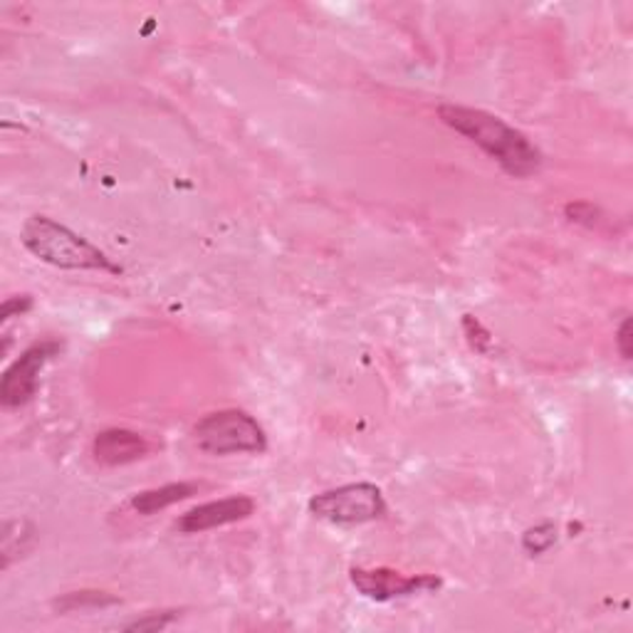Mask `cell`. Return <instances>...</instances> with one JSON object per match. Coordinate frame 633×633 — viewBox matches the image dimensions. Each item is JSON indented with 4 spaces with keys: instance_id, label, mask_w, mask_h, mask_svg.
I'll return each instance as SVG.
<instances>
[{
    "instance_id": "obj_7",
    "label": "cell",
    "mask_w": 633,
    "mask_h": 633,
    "mask_svg": "<svg viewBox=\"0 0 633 633\" xmlns=\"http://www.w3.org/2000/svg\"><path fill=\"white\" fill-rule=\"evenodd\" d=\"M252 512H256V502L246 498V495H233V498L199 505V508L183 512L177 522V528L183 534H196V532L223 528V524L240 522L250 518Z\"/></svg>"
},
{
    "instance_id": "obj_1",
    "label": "cell",
    "mask_w": 633,
    "mask_h": 633,
    "mask_svg": "<svg viewBox=\"0 0 633 633\" xmlns=\"http://www.w3.org/2000/svg\"><path fill=\"white\" fill-rule=\"evenodd\" d=\"M438 116L453 132L463 134L465 139L481 146L512 179H528L540 171L542 154L538 146L522 132L515 129V126L500 120V116L461 104H441L438 106Z\"/></svg>"
},
{
    "instance_id": "obj_2",
    "label": "cell",
    "mask_w": 633,
    "mask_h": 633,
    "mask_svg": "<svg viewBox=\"0 0 633 633\" xmlns=\"http://www.w3.org/2000/svg\"><path fill=\"white\" fill-rule=\"evenodd\" d=\"M21 240L27 252H33L37 260L47 262V265L63 270H102L112 272V275L122 272V268H116L90 240H84L75 230L47 216L27 218Z\"/></svg>"
},
{
    "instance_id": "obj_12",
    "label": "cell",
    "mask_w": 633,
    "mask_h": 633,
    "mask_svg": "<svg viewBox=\"0 0 633 633\" xmlns=\"http://www.w3.org/2000/svg\"><path fill=\"white\" fill-rule=\"evenodd\" d=\"M463 329H465V337H467V344H471L478 354H488L490 347H493V337L488 329H485L478 319L473 315H465L463 317Z\"/></svg>"
},
{
    "instance_id": "obj_4",
    "label": "cell",
    "mask_w": 633,
    "mask_h": 633,
    "mask_svg": "<svg viewBox=\"0 0 633 633\" xmlns=\"http://www.w3.org/2000/svg\"><path fill=\"white\" fill-rule=\"evenodd\" d=\"M309 512L339 528H354V524L382 520L386 515V500L384 493L372 483H349L315 495L309 500Z\"/></svg>"
},
{
    "instance_id": "obj_8",
    "label": "cell",
    "mask_w": 633,
    "mask_h": 633,
    "mask_svg": "<svg viewBox=\"0 0 633 633\" xmlns=\"http://www.w3.org/2000/svg\"><path fill=\"white\" fill-rule=\"evenodd\" d=\"M146 453H149V443L139 433L129 431V428H106V431L94 438L92 445L94 461L106 467L134 463Z\"/></svg>"
},
{
    "instance_id": "obj_6",
    "label": "cell",
    "mask_w": 633,
    "mask_h": 633,
    "mask_svg": "<svg viewBox=\"0 0 633 633\" xmlns=\"http://www.w3.org/2000/svg\"><path fill=\"white\" fill-rule=\"evenodd\" d=\"M349 574H352L354 587L362 591L366 599H374V601H394V599L414 597V594L441 589V579L433 577V574L404 577V574L386 569V567H378V569L354 567Z\"/></svg>"
},
{
    "instance_id": "obj_13",
    "label": "cell",
    "mask_w": 633,
    "mask_h": 633,
    "mask_svg": "<svg viewBox=\"0 0 633 633\" xmlns=\"http://www.w3.org/2000/svg\"><path fill=\"white\" fill-rule=\"evenodd\" d=\"M179 613L177 611H163V613H149V617H144V619H136L132 621L129 626H126V631H161V629H167L169 623L177 619Z\"/></svg>"
},
{
    "instance_id": "obj_5",
    "label": "cell",
    "mask_w": 633,
    "mask_h": 633,
    "mask_svg": "<svg viewBox=\"0 0 633 633\" xmlns=\"http://www.w3.org/2000/svg\"><path fill=\"white\" fill-rule=\"evenodd\" d=\"M63 352V344L57 339H45L15 359V362L5 369L3 378H0V404L5 408L25 406L37 392V378L45 364L53 357Z\"/></svg>"
},
{
    "instance_id": "obj_15",
    "label": "cell",
    "mask_w": 633,
    "mask_h": 633,
    "mask_svg": "<svg viewBox=\"0 0 633 633\" xmlns=\"http://www.w3.org/2000/svg\"><path fill=\"white\" fill-rule=\"evenodd\" d=\"M567 216H569V221H574V223H584V226H594V223H597L599 218V211L594 208V206H589V203H569L567 206Z\"/></svg>"
},
{
    "instance_id": "obj_11",
    "label": "cell",
    "mask_w": 633,
    "mask_h": 633,
    "mask_svg": "<svg viewBox=\"0 0 633 633\" xmlns=\"http://www.w3.org/2000/svg\"><path fill=\"white\" fill-rule=\"evenodd\" d=\"M120 599L110 597L104 591H72L65 594L63 599L55 601V607L60 611H77V609H87V607H110V603H116Z\"/></svg>"
},
{
    "instance_id": "obj_9",
    "label": "cell",
    "mask_w": 633,
    "mask_h": 633,
    "mask_svg": "<svg viewBox=\"0 0 633 633\" xmlns=\"http://www.w3.org/2000/svg\"><path fill=\"white\" fill-rule=\"evenodd\" d=\"M199 490H201L199 483H171L163 485V488L136 493L132 498V508L139 515H154L159 510L171 508V505H177L181 500H189L191 495H196Z\"/></svg>"
},
{
    "instance_id": "obj_16",
    "label": "cell",
    "mask_w": 633,
    "mask_h": 633,
    "mask_svg": "<svg viewBox=\"0 0 633 633\" xmlns=\"http://www.w3.org/2000/svg\"><path fill=\"white\" fill-rule=\"evenodd\" d=\"M617 347H619V354L623 359H631L633 354V337H631V319L626 317L621 323L619 327V332H617Z\"/></svg>"
},
{
    "instance_id": "obj_10",
    "label": "cell",
    "mask_w": 633,
    "mask_h": 633,
    "mask_svg": "<svg viewBox=\"0 0 633 633\" xmlns=\"http://www.w3.org/2000/svg\"><path fill=\"white\" fill-rule=\"evenodd\" d=\"M554 542H557V528H554L552 522H540L524 532L522 547L530 557H538V554H544L550 547H554Z\"/></svg>"
},
{
    "instance_id": "obj_3",
    "label": "cell",
    "mask_w": 633,
    "mask_h": 633,
    "mask_svg": "<svg viewBox=\"0 0 633 633\" xmlns=\"http://www.w3.org/2000/svg\"><path fill=\"white\" fill-rule=\"evenodd\" d=\"M201 451L211 455H233V453H265L268 436L262 426L250 414L240 408L208 414L193 428Z\"/></svg>"
},
{
    "instance_id": "obj_14",
    "label": "cell",
    "mask_w": 633,
    "mask_h": 633,
    "mask_svg": "<svg viewBox=\"0 0 633 633\" xmlns=\"http://www.w3.org/2000/svg\"><path fill=\"white\" fill-rule=\"evenodd\" d=\"M33 309V297L31 295H15V297H8L3 302V307H0V323H11L13 317H21L25 312Z\"/></svg>"
}]
</instances>
